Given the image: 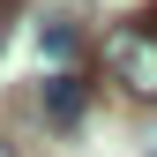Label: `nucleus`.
Wrapping results in <instances>:
<instances>
[{"mask_svg": "<svg viewBox=\"0 0 157 157\" xmlns=\"http://www.w3.org/2000/svg\"><path fill=\"white\" fill-rule=\"evenodd\" d=\"M142 157H157V127H150V135H142Z\"/></svg>", "mask_w": 157, "mask_h": 157, "instance_id": "39448f33", "label": "nucleus"}, {"mask_svg": "<svg viewBox=\"0 0 157 157\" xmlns=\"http://www.w3.org/2000/svg\"><path fill=\"white\" fill-rule=\"evenodd\" d=\"M8 23H15V0H0V45H8Z\"/></svg>", "mask_w": 157, "mask_h": 157, "instance_id": "20e7f679", "label": "nucleus"}, {"mask_svg": "<svg viewBox=\"0 0 157 157\" xmlns=\"http://www.w3.org/2000/svg\"><path fill=\"white\" fill-rule=\"evenodd\" d=\"M37 45H45L52 75H67V60H75V30H67V23H45V30H37Z\"/></svg>", "mask_w": 157, "mask_h": 157, "instance_id": "7ed1b4c3", "label": "nucleus"}, {"mask_svg": "<svg viewBox=\"0 0 157 157\" xmlns=\"http://www.w3.org/2000/svg\"><path fill=\"white\" fill-rule=\"evenodd\" d=\"M82 105H90V82H82V75H45V120L52 127H75V120H82Z\"/></svg>", "mask_w": 157, "mask_h": 157, "instance_id": "f03ea898", "label": "nucleus"}, {"mask_svg": "<svg viewBox=\"0 0 157 157\" xmlns=\"http://www.w3.org/2000/svg\"><path fill=\"white\" fill-rule=\"evenodd\" d=\"M0 157H15V150H8V142H0Z\"/></svg>", "mask_w": 157, "mask_h": 157, "instance_id": "423d86ee", "label": "nucleus"}, {"mask_svg": "<svg viewBox=\"0 0 157 157\" xmlns=\"http://www.w3.org/2000/svg\"><path fill=\"white\" fill-rule=\"evenodd\" d=\"M105 67H112V82H120V90L157 97V30H150V23L105 30Z\"/></svg>", "mask_w": 157, "mask_h": 157, "instance_id": "f257e3e1", "label": "nucleus"}]
</instances>
